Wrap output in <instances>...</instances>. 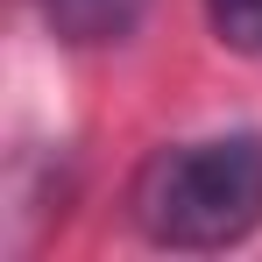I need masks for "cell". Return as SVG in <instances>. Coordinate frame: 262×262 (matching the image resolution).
<instances>
[{"instance_id":"3957f363","label":"cell","mask_w":262,"mask_h":262,"mask_svg":"<svg viewBox=\"0 0 262 262\" xmlns=\"http://www.w3.org/2000/svg\"><path fill=\"white\" fill-rule=\"evenodd\" d=\"M213 14V36L241 57H262V0H206Z\"/></svg>"},{"instance_id":"7a4b0ae2","label":"cell","mask_w":262,"mask_h":262,"mask_svg":"<svg viewBox=\"0 0 262 262\" xmlns=\"http://www.w3.org/2000/svg\"><path fill=\"white\" fill-rule=\"evenodd\" d=\"M142 14H149V0H43V21L64 36V43H78V50L121 43Z\"/></svg>"},{"instance_id":"6da1fadb","label":"cell","mask_w":262,"mask_h":262,"mask_svg":"<svg viewBox=\"0 0 262 262\" xmlns=\"http://www.w3.org/2000/svg\"><path fill=\"white\" fill-rule=\"evenodd\" d=\"M135 227L156 248H234L262 227V135H206L156 149L135 177Z\"/></svg>"}]
</instances>
